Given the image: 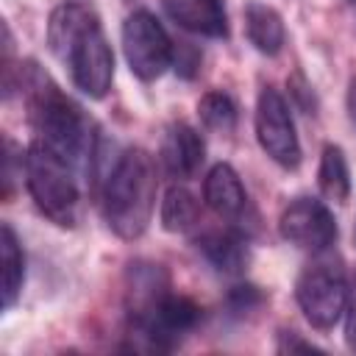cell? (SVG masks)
I'll use <instances>...</instances> for the list:
<instances>
[{
    "label": "cell",
    "mask_w": 356,
    "mask_h": 356,
    "mask_svg": "<svg viewBox=\"0 0 356 356\" xmlns=\"http://www.w3.org/2000/svg\"><path fill=\"white\" fill-rule=\"evenodd\" d=\"M50 53L70 70L75 89L103 100L114 81V53L103 33L100 17L83 3H61L47 22Z\"/></svg>",
    "instance_id": "1"
},
{
    "label": "cell",
    "mask_w": 356,
    "mask_h": 356,
    "mask_svg": "<svg viewBox=\"0 0 356 356\" xmlns=\"http://www.w3.org/2000/svg\"><path fill=\"white\" fill-rule=\"evenodd\" d=\"M19 89L36 139L64 156L72 167L89 164L95 153V139L92 122L86 120L81 106L67 97L36 61L19 64Z\"/></svg>",
    "instance_id": "2"
},
{
    "label": "cell",
    "mask_w": 356,
    "mask_h": 356,
    "mask_svg": "<svg viewBox=\"0 0 356 356\" xmlns=\"http://www.w3.org/2000/svg\"><path fill=\"white\" fill-rule=\"evenodd\" d=\"M156 164L147 150L128 147L103 181V217L120 239H139L156 209Z\"/></svg>",
    "instance_id": "3"
},
{
    "label": "cell",
    "mask_w": 356,
    "mask_h": 356,
    "mask_svg": "<svg viewBox=\"0 0 356 356\" xmlns=\"http://www.w3.org/2000/svg\"><path fill=\"white\" fill-rule=\"evenodd\" d=\"M22 172H25L28 195L33 197L36 209L56 225L72 228L78 222V209H81L75 167L64 156L33 139L31 147L25 150Z\"/></svg>",
    "instance_id": "4"
},
{
    "label": "cell",
    "mask_w": 356,
    "mask_h": 356,
    "mask_svg": "<svg viewBox=\"0 0 356 356\" xmlns=\"http://www.w3.org/2000/svg\"><path fill=\"white\" fill-rule=\"evenodd\" d=\"M295 300L312 328L331 331L348 312V300H350L342 264L331 256H320L309 261L295 281Z\"/></svg>",
    "instance_id": "5"
},
{
    "label": "cell",
    "mask_w": 356,
    "mask_h": 356,
    "mask_svg": "<svg viewBox=\"0 0 356 356\" xmlns=\"http://www.w3.org/2000/svg\"><path fill=\"white\" fill-rule=\"evenodd\" d=\"M122 53L131 72L139 81L150 83L161 78L167 67H172L175 44L153 11L136 8L122 22Z\"/></svg>",
    "instance_id": "6"
},
{
    "label": "cell",
    "mask_w": 356,
    "mask_h": 356,
    "mask_svg": "<svg viewBox=\"0 0 356 356\" xmlns=\"http://www.w3.org/2000/svg\"><path fill=\"white\" fill-rule=\"evenodd\" d=\"M256 139L259 147L284 170L300 164V142L295 134V120L284 95L273 86H264L256 97Z\"/></svg>",
    "instance_id": "7"
},
{
    "label": "cell",
    "mask_w": 356,
    "mask_h": 356,
    "mask_svg": "<svg viewBox=\"0 0 356 356\" xmlns=\"http://www.w3.org/2000/svg\"><path fill=\"white\" fill-rule=\"evenodd\" d=\"M278 234L284 242L312 250V253H325L337 242V220L331 209L317 200V197H295L284 206L278 217Z\"/></svg>",
    "instance_id": "8"
},
{
    "label": "cell",
    "mask_w": 356,
    "mask_h": 356,
    "mask_svg": "<svg viewBox=\"0 0 356 356\" xmlns=\"http://www.w3.org/2000/svg\"><path fill=\"white\" fill-rule=\"evenodd\" d=\"M203 317V309L186 298V295H175V292H167L161 298V303L139 323V325H131L134 334H139L147 348L153 350H172Z\"/></svg>",
    "instance_id": "9"
},
{
    "label": "cell",
    "mask_w": 356,
    "mask_h": 356,
    "mask_svg": "<svg viewBox=\"0 0 356 356\" xmlns=\"http://www.w3.org/2000/svg\"><path fill=\"white\" fill-rule=\"evenodd\" d=\"M170 292V273L156 264L136 259L125 270V309L131 317V325H139Z\"/></svg>",
    "instance_id": "10"
},
{
    "label": "cell",
    "mask_w": 356,
    "mask_h": 356,
    "mask_svg": "<svg viewBox=\"0 0 356 356\" xmlns=\"http://www.w3.org/2000/svg\"><path fill=\"white\" fill-rule=\"evenodd\" d=\"M206 159V145L197 128L189 122H172L167 125L161 145H159V161L172 178H192Z\"/></svg>",
    "instance_id": "11"
},
{
    "label": "cell",
    "mask_w": 356,
    "mask_h": 356,
    "mask_svg": "<svg viewBox=\"0 0 356 356\" xmlns=\"http://www.w3.org/2000/svg\"><path fill=\"white\" fill-rule=\"evenodd\" d=\"M164 11L175 25L209 39H228L225 0H164Z\"/></svg>",
    "instance_id": "12"
},
{
    "label": "cell",
    "mask_w": 356,
    "mask_h": 356,
    "mask_svg": "<svg viewBox=\"0 0 356 356\" xmlns=\"http://www.w3.org/2000/svg\"><path fill=\"white\" fill-rule=\"evenodd\" d=\"M203 200L217 217L225 220H242V214L248 211V192L242 186V178L225 161L209 170L203 181Z\"/></svg>",
    "instance_id": "13"
},
{
    "label": "cell",
    "mask_w": 356,
    "mask_h": 356,
    "mask_svg": "<svg viewBox=\"0 0 356 356\" xmlns=\"http://www.w3.org/2000/svg\"><path fill=\"white\" fill-rule=\"evenodd\" d=\"M195 248L217 273L225 275H239L250 261L248 236L236 231H206L195 239Z\"/></svg>",
    "instance_id": "14"
},
{
    "label": "cell",
    "mask_w": 356,
    "mask_h": 356,
    "mask_svg": "<svg viewBox=\"0 0 356 356\" xmlns=\"http://www.w3.org/2000/svg\"><path fill=\"white\" fill-rule=\"evenodd\" d=\"M245 36L261 56H278L286 42V28L281 14L267 3H248L245 6Z\"/></svg>",
    "instance_id": "15"
},
{
    "label": "cell",
    "mask_w": 356,
    "mask_h": 356,
    "mask_svg": "<svg viewBox=\"0 0 356 356\" xmlns=\"http://www.w3.org/2000/svg\"><path fill=\"white\" fill-rule=\"evenodd\" d=\"M0 264H3V309H11L25 284V253L8 222L0 225Z\"/></svg>",
    "instance_id": "16"
},
{
    "label": "cell",
    "mask_w": 356,
    "mask_h": 356,
    "mask_svg": "<svg viewBox=\"0 0 356 356\" xmlns=\"http://www.w3.org/2000/svg\"><path fill=\"white\" fill-rule=\"evenodd\" d=\"M317 186L320 195L331 203H345L350 197V170H348V159L345 150L334 142H328L320 153V164H317Z\"/></svg>",
    "instance_id": "17"
},
{
    "label": "cell",
    "mask_w": 356,
    "mask_h": 356,
    "mask_svg": "<svg viewBox=\"0 0 356 356\" xmlns=\"http://www.w3.org/2000/svg\"><path fill=\"white\" fill-rule=\"evenodd\" d=\"M200 217V206H197V197L186 189V186H170L161 197V209H159V220H161V228L170 231V234H184L189 231Z\"/></svg>",
    "instance_id": "18"
},
{
    "label": "cell",
    "mask_w": 356,
    "mask_h": 356,
    "mask_svg": "<svg viewBox=\"0 0 356 356\" xmlns=\"http://www.w3.org/2000/svg\"><path fill=\"white\" fill-rule=\"evenodd\" d=\"M197 120L206 131L231 134L236 128V103L231 100V95L211 89L197 100Z\"/></svg>",
    "instance_id": "19"
},
{
    "label": "cell",
    "mask_w": 356,
    "mask_h": 356,
    "mask_svg": "<svg viewBox=\"0 0 356 356\" xmlns=\"http://www.w3.org/2000/svg\"><path fill=\"white\" fill-rule=\"evenodd\" d=\"M264 303V292L253 284H239L225 295V309L231 317H245L250 312H256Z\"/></svg>",
    "instance_id": "20"
},
{
    "label": "cell",
    "mask_w": 356,
    "mask_h": 356,
    "mask_svg": "<svg viewBox=\"0 0 356 356\" xmlns=\"http://www.w3.org/2000/svg\"><path fill=\"white\" fill-rule=\"evenodd\" d=\"M172 64H175V70H178L181 78H195V72L200 67V53L192 44H178L175 47V56H172Z\"/></svg>",
    "instance_id": "21"
},
{
    "label": "cell",
    "mask_w": 356,
    "mask_h": 356,
    "mask_svg": "<svg viewBox=\"0 0 356 356\" xmlns=\"http://www.w3.org/2000/svg\"><path fill=\"white\" fill-rule=\"evenodd\" d=\"M278 353H323V348L306 342L298 331H281L278 334V345H275Z\"/></svg>",
    "instance_id": "22"
},
{
    "label": "cell",
    "mask_w": 356,
    "mask_h": 356,
    "mask_svg": "<svg viewBox=\"0 0 356 356\" xmlns=\"http://www.w3.org/2000/svg\"><path fill=\"white\" fill-rule=\"evenodd\" d=\"M289 92H292V97L298 100V106H300L306 114H314V108H317V100H314V92H312V86L303 81V75H295V78H289Z\"/></svg>",
    "instance_id": "23"
},
{
    "label": "cell",
    "mask_w": 356,
    "mask_h": 356,
    "mask_svg": "<svg viewBox=\"0 0 356 356\" xmlns=\"http://www.w3.org/2000/svg\"><path fill=\"white\" fill-rule=\"evenodd\" d=\"M345 339H348V348L356 350V298L348 300V325H345Z\"/></svg>",
    "instance_id": "24"
},
{
    "label": "cell",
    "mask_w": 356,
    "mask_h": 356,
    "mask_svg": "<svg viewBox=\"0 0 356 356\" xmlns=\"http://www.w3.org/2000/svg\"><path fill=\"white\" fill-rule=\"evenodd\" d=\"M348 108H350V117L356 122V78L350 81V92H348Z\"/></svg>",
    "instance_id": "25"
},
{
    "label": "cell",
    "mask_w": 356,
    "mask_h": 356,
    "mask_svg": "<svg viewBox=\"0 0 356 356\" xmlns=\"http://www.w3.org/2000/svg\"><path fill=\"white\" fill-rule=\"evenodd\" d=\"M353 3H356V0H353Z\"/></svg>",
    "instance_id": "26"
}]
</instances>
